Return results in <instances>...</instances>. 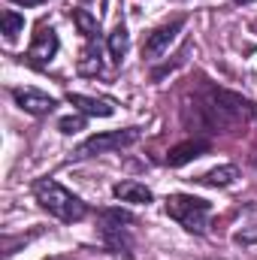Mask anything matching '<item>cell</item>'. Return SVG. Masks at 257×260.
<instances>
[{
	"label": "cell",
	"mask_w": 257,
	"mask_h": 260,
	"mask_svg": "<svg viewBox=\"0 0 257 260\" xmlns=\"http://www.w3.org/2000/svg\"><path fill=\"white\" fill-rule=\"evenodd\" d=\"M254 103L224 91V88H206L200 97H194V121L200 133H230L233 127H245L254 118Z\"/></svg>",
	"instance_id": "6da1fadb"
},
{
	"label": "cell",
	"mask_w": 257,
	"mask_h": 260,
	"mask_svg": "<svg viewBox=\"0 0 257 260\" xmlns=\"http://www.w3.org/2000/svg\"><path fill=\"white\" fill-rule=\"evenodd\" d=\"M34 197H37V203H40L52 218H58V221H64V224H76V221H82V218L88 215V206L73 194V191H67L64 185H58V182L49 179V176L34 182Z\"/></svg>",
	"instance_id": "7a4b0ae2"
},
{
	"label": "cell",
	"mask_w": 257,
	"mask_h": 260,
	"mask_svg": "<svg viewBox=\"0 0 257 260\" xmlns=\"http://www.w3.org/2000/svg\"><path fill=\"white\" fill-rule=\"evenodd\" d=\"M100 239L106 245V251L118 260H133V236H130V224L136 221L124 209H100Z\"/></svg>",
	"instance_id": "3957f363"
},
{
	"label": "cell",
	"mask_w": 257,
	"mask_h": 260,
	"mask_svg": "<svg viewBox=\"0 0 257 260\" xmlns=\"http://www.w3.org/2000/svg\"><path fill=\"white\" fill-rule=\"evenodd\" d=\"M167 215L173 221H179L188 233L203 236L209 227V215H212V203L194 194H170L167 197Z\"/></svg>",
	"instance_id": "277c9868"
},
{
	"label": "cell",
	"mask_w": 257,
	"mask_h": 260,
	"mask_svg": "<svg viewBox=\"0 0 257 260\" xmlns=\"http://www.w3.org/2000/svg\"><path fill=\"white\" fill-rule=\"evenodd\" d=\"M142 139V130L139 127H127V130H109V133H94L88 136L76 151L73 157L76 160H88V157H100V154H109V151H121V148H130L133 142Z\"/></svg>",
	"instance_id": "5b68a950"
},
{
	"label": "cell",
	"mask_w": 257,
	"mask_h": 260,
	"mask_svg": "<svg viewBox=\"0 0 257 260\" xmlns=\"http://www.w3.org/2000/svg\"><path fill=\"white\" fill-rule=\"evenodd\" d=\"M182 27H185V15H179V18H173V21L154 27V30L145 37V43H142V58H145V61H160V55H164V52L173 46V40L182 34Z\"/></svg>",
	"instance_id": "8992f818"
},
{
	"label": "cell",
	"mask_w": 257,
	"mask_h": 260,
	"mask_svg": "<svg viewBox=\"0 0 257 260\" xmlns=\"http://www.w3.org/2000/svg\"><path fill=\"white\" fill-rule=\"evenodd\" d=\"M58 49H61V40H58L55 27H49V24H40V30L34 34V43H30V49H27V64H34V67H49L52 61H55Z\"/></svg>",
	"instance_id": "52a82bcc"
},
{
	"label": "cell",
	"mask_w": 257,
	"mask_h": 260,
	"mask_svg": "<svg viewBox=\"0 0 257 260\" xmlns=\"http://www.w3.org/2000/svg\"><path fill=\"white\" fill-rule=\"evenodd\" d=\"M12 100L30 115H52L55 106H58L55 97H49V94H43L37 88H12Z\"/></svg>",
	"instance_id": "ba28073f"
},
{
	"label": "cell",
	"mask_w": 257,
	"mask_h": 260,
	"mask_svg": "<svg viewBox=\"0 0 257 260\" xmlns=\"http://www.w3.org/2000/svg\"><path fill=\"white\" fill-rule=\"evenodd\" d=\"M209 148H212V142L203 139V136L185 139V142H179V145H173V148L167 151V164H170V167H185V164H191L197 157L209 154Z\"/></svg>",
	"instance_id": "9c48e42d"
},
{
	"label": "cell",
	"mask_w": 257,
	"mask_h": 260,
	"mask_svg": "<svg viewBox=\"0 0 257 260\" xmlns=\"http://www.w3.org/2000/svg\"><path fill=\"white\" fill-rule=\"evenodd\" d=\"M67 103L76 106L82 115H94V118H109L115 112V103L106 97H88V94H67Z\"/></svg>",
	"instance_id": "30bf717a"
},
{
	"label": "cell",
	"mask_w": 257,
	"mask_h": 260,
	"mask_svg": "<svg viewBox=\"0 0 257 260\" xmlns=\"http://www.w3.org/2000/svg\"><path fill=\"white\" fill-rule=\"evenodd\" d=\"M112 197L121 200V203H136V206H148V203L154 200L151 188H145L142 182H133V179L115 182V185H112Z\"/></svg>",
	"instance_id": "8fae6325"
},
{
	"label": "cell",
	"mask_w": 257,
	"mask_h": 260,
	"mask_svg": "<svg viewBox=\"0 0 257 260\" xmlns=\"http://www.w3.org/2000/svg\"><path fill=\"white\" fill-rule=\"evenodd\" d=\"M76 70H79V76H100V70H103L100 37L85 43V49H82V55H79V64H76Z\"/></svg>",
	"instance_id": "7c38bea8"
},
{
	"label": "cell",
	"mask_w": 257,
	"mask_h": 260,
	"mask_svg": "<svg viewBox=\"0 0 257 260\" xmlns=\"http://www.w3.org/2000/svg\"><path fill=\"white\" fill-rule=\"evenodd\" d=\"M236 179H239V167L224 164V167H215V170H209V173L197 176L194 182H197V185H209V188H230Z\"/></svg>",
	"instance_id": "4fadbf2b"
},
{
	"label": "cell",
	"mask_w": 257,
	"mask_h": 260,
	"mask_svg": "<svg viewBox=\"0 0 257 260\" xmlns=\"http://www.w3.org/2000/svg\"><path fill=\"white\" fill-rule=\"evenodd\" d=\"M106 49H109V55H112L115 64L124 61V55H127V49H130V34H127L124 24H115V27H112L109 40H106Z\"/></svg>",
	"instance_id": "5bb4252c"
},
{
	"label": "cell",
	"mask_w": 257,
	"mask_h": 260,
	"mask_svg": "<svg viewBox=\"0 0 257 260\" xmlns=\"http://www.w3.org/2000/svg\"><path fill=\"white\" fill-rule=\"evenodd\" d=\"M70 18H73V24L79 27V34H82L85 40H97V37H100V21H97L88 9H73Z\"/></svg>",
	"instance_id": "9a60e30c"
},
{
	"label": "cell",
	"mask_w": 257,
	"mask_h": 260,
	"mask_svg": "<svg viewBox=\"0 0 257 260\" xmlns=\"http://www.w3.org/2000/svg\"><path fill=\"white\" fill-rule=\"evenodd\" d=\"M0 24H3V37H6L9 43L18 40V34H24V15L15 12V9H6V12L0 15Z\"/></svg>",
	"instance_id": "2e32d148"
},
{
	"label": "cell",
	"mask_w": 257,
	"mask_h": 260,
	"mask_svg": "<svg viewBox=\"0 0 257 260\" xmlns=\"http://www.w3.org/2000/svg\"><path fill=\"white\" fill-rule=\"evenodd\" d=\"M58 130L64 133V136H73V133H79V130H85V115L82 112H76V115H67L58 121Z\"/></svg>",
	"instance_id": "e0dca14e"
},
{
	"label": "cell",
	"mask_w": 257,
	"mask_h": 260,
	"mask_svg": "<svg viewBox=\"0 0 257 260\" xmlns=\"http://www.w3.org/2000/svg\"><path fill=\"white\" fill-rule=\"evenodd\" d=\"M233 239H236L239 245H254V242H257V221H254V224H248V227H242Z\"/></svg>",
	"instance_id": "ac0fdd59"
},
{
	"label": "cell",
	"mask_w": 257,
	"mask_h": 260,
	"mask_svg": "<svg viewBox=\"0 0 257 260\" xmlns=\"http://www.w3.org/2000/svg\"><path fill=\"white\" fill-rule=\"evenodd\" d=\"M12 3H18V6H40V3H46V0H12Z\"/></svg>",
	"instance_id": "d6986e66"
},
{
	"label": "cell",
	"mask_w": 257,
	"mask_h": 260,
	"mask_svg": "<svg viewBox=\"0 0 257 260\" xmlns=\"http://www.w3.org/2000/svg\"><path fill=\"white\" fill-rule=\"evenodd\" d=\"M236 3H242V6H245V3H254V0H236Z\"/></svg>",
	"instance_id": "ffe728a7"
},
{
	"label": "cell",
	"mask_w": 257,
	"mask_h": 260,
	"mask_svg": "<svg viewBox=\"0 0 257 260\" xmlns=\"http://www.w3.org/2000/svg\"><path fill=\"white\" fill-rule=\"evenodd\" d=\"M254 167H257V145H254Z\"/></svg>",
	"instance_id": "44dd1931"
},
{
	"label": "cell",
	"mask_w": 257,
	"mask_h": 260,
	"mask_svg": "<svg viewBox=\"0 0 257 260\" xmlns=\"http://www.w3.org/2000/svg\"><path fill=\"white\" fill-rule=\"evenodd\" d=\"M55 260H61V257H55Z\"/></svg>",
	"instance_id": "7402d4cb"
}]
</instances>
